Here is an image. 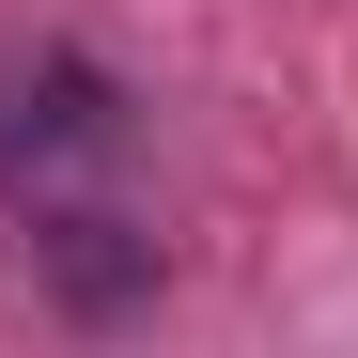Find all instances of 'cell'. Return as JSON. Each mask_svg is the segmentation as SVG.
<instances>
[{
  "label": "cell",
  "mask_w": 358,
  "mask_h": 358,
  "mask_svg": "<svg viewBox=\"0 0 358 358\" xmlns=\"http://www.w3.org/2000/svg\"><path fill=\"white\" fill-rule=\"evenodd\" d=\"M78 156H109V109H94V78H47V94H0V171L47 203Z\"/></svg>",
  "instance_id": "obj_1"
}]
</instances>
